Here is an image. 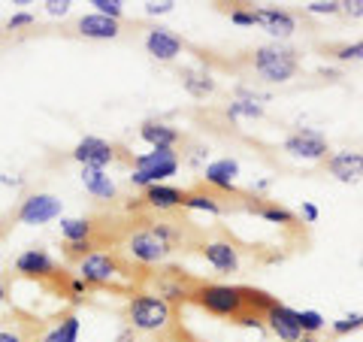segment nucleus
Instances as JSON below:
<instances>
[{
    "label": "nucleus",
    "mask_w": 363,
    "mask_h": 342,
    "mask_svg": "<svg viewBox=\"0 0 363 342\" xmlns=\"http://www.w3.org/2000/svg\"><path fill=\"white\" fill-rule=\"evenodd\" d=\"M297 321H300V327H303V336H318V333H321V330L327 327L324 315L315 312V309H297Z\"/></svg>",
    "instance_id": "28"
},
{
    "label": "nucleus",
    "mask_w": 363,
    "mask_h": 342,
    "mask_svg": "<svg viewBox=\"0 0 363 342\" xmlns=\"http://www.w3.org/2000/svg\"><path fill=\"white\" fill-rule=\"evenodd\" d=\"M58 215H61V200L58 197H52V194H30V197H25L18 203L16 221L37 227V224L55 221Z\"/></svg>",
    "instance_id": "10"
},
{
    "label": "nucleus",
    "mask_w": 363,
    "mask_h": 342,
    "mask_svg": "<svg viewBox=\"0 0 363 342\" xmlns=\"http://www.w3.org/2000/svg\"><path fill=\"white\" fill-rule=\"evenodd\" d=\"M70 158L76 164H82V170H106L116 161L133 164V158L124 155L121 145L106 143V140H100V136H82V140L76 143V149L70 152Z\"/></svg>",
    "instance_id": "8"
},
{
    "label": "nucleus",
    "mask_w": 363,
    "mask_h": 342,
    "mask_svg": "<svg viewBox=\"0 0 363 342\" xmlns=\"http://www.w3.org/2000/svg\"><path fill=\"white\" fill-rule=\"evenodd\" d=\"M76 336H79V318L67 315L61 324H55L49 333L43 336V342H76Z\"/></svg>",
    "instance_id": "27"
},
{
    "label": "nucleus",
    "mask_w": 363,
    "mask_h": 342,
    "mask_svg": "<svg viewBox=\"0 0 363 342\" xmlns=\"http://www.w3.org/2000/svg\"><path fill=\"white\" fill-rule=\"evenodd\" d=\"M121 31H124L121 21L106 18V16H100V13H91V16L76 18V25H73L76 37H85V40H116V37H121Z\"/></svg>",
    "instance_id": "16"
},
{
    "label": "nucleus",
    "mask_w": 363,
    "mask_h": 342,
    "mask_svg": "<svg viewBox=\"0 0 363 342\" xmlns=\"http://www.w3.org/2000/svg\"><path fill=\"white\" fill-rule=\"evenodd\" d=\"M61 236H64V243H88V239L100 243V224L94 219H64L61 221Z\"/></svg>",
    "instance_id": "23"
},
{
    "label": "nucleus",
    "mask_w": 363,
    "mask_h": 342,
    "mask_svg": "<svg viewBox=\"0 0 363 342\" xmlns=\"http://www.w3.org/2000/svg\"><path fill=\"white\" fill-rule=\"evenodd\" d=\"M200 255H203V260H206L212 270L224 272V276L240 272V267H242L240 248H236V243H230V239H203Z\"/></svg>",
    "instance_id": "11"
},
{
    "label": "nucleus",
    "mask_w": 363,
    "mask_h": 342,
    "mask_svg": "<svg viewBox=\"0 0 363 342\" xmlns=\"http://www.w3.org/2000/svg\"><path fill=\"white\" fill-rule=\"evenodd\" d=\"M124 324L136 333L145 336H164L169 333L179 321H176V306L173 300L161 297V294H149V291H136L133 297H128V306H124Z\"/></svg>",
    "instance_id": "4"
},
{
    "label": "nucleus",
    "mask_w": 363,
    "mask_h": 342,
    "mask_svg": "<svg viewBox=\"0 0 363 342\" xmlns=\"http://www.w3.org/2000/svg\"><path fill=\"white\" fill-rule=\"evenodd\" d=\"M227 194H218V191H212L206 185H200L194 191H188V197H185V209H200V212H212V215H224L227 209H236L230 206V203L224 200Z\"/></svg>",
    "instance_id": "22"
},
{
    "label": "nucleus",
    "mask_w": 363,
    "mask_h": 342,
    "mask_svg": "<svg viewBox=\"0 0 363 342\" xmlns=\"http://www.w3.org/2000/svg\"><path fill=\"white\" fill-rule=\"evenodd\" d=\"M6 300H9V288H6V282L0 279V306H4Z\"/></svg>",
    "instance_id": "40"
},
{
    "label": "nucleus",
    "mask_w": 363,
    "mask_h": 342,
    "mask_svg": "<svg viewBox=\"0 0 363 342\" xmlns=\"http://www.w3.org/2000/svg\"><path fill=\"white\" fill-rule=\"evenodd\" d=\"M267 330L272 336H276L279 342H297L300 336H303V327H300V321H297V309H291V306H285V303H279L276 300V306L267 312Z\"/></svg>",
    "instance_id": "13"
},
{
    "label": "nucleus",
    "mask_w": 363,
    "mask_h": 342,
    "mask_svg": "<svg viewBox=\"0 0 363 342\" xmlns=\"http://www.w3.org/2000/svg\"><path fill=\"white\" fill-rule=\"evenodd\" d=\"M236 176H240V164L233 158H221V161H212L203 170V185L218 191V194H233V197H242L236 191Z\"/></svg>",
    "instance_id": "14"
},
{
    "label": "nucleus",
    "mask_w": 363,
    "mask_h": 342,
    "mask_svg": "<svg viewBox=\"0 0 363 342\" xmlns=\"http://www.w3.org/2000/svg\"><path fill=\"white\" fill-rule=\"evenodd\" d=\"M82 182L88 194H94L100 200H112L116 197V182H112L104 170H82Z\"/></svg>",
    "instance_id": "25"
},
{
    "label": "nucleus",
    "mask_w": 363,
    "mask_h": 342,
    "mask_svg": "<svg viewBox=\"0 0 363 342\" xmlns=\"http://www.w3.org/2000/svg\"><path fill=\"white\" fill-rule=\"evenodd\" d=\"M91 6H97V13L106 16V18H116V21L124 18V4L121 0H91Z\"/></svg>",
    "instance_id": "32"
},
{
    "label": "nucleus",
    "mask_w": 363,
    "mask_h": 342,
    "mask_svg": "<svg viewBox=\"0 0 363 342\" xmlns=\"http://www.w3.org/2000/svg\"><path fill=\"white\" fill-rule=\"evenodd\" d=\"M303 9L312 16H336V13H342V4H339V0H312V4H306Z\"/></svg>",
    "instance_id": "31"
},
{
    "label": "nucleus",
    "mask_w": 363,
    "mask_h": 342,
    "mask_svg": "<svg viewBox=\"0 0 363 342\" xmlns=\"http://www.w3.org/2000/svg\"><path fill=\"white\" fill-rule=\"evenodd\" d=\"M330 58L336 61H363V40H354V43H342V45H330Z\"/></svg>",
    "instance_id": "29"
},
{
    "label": "nucleus",
    "mask_w": 363,
    "mask_h": 342,
    "mask_svg": "<svg viewBox=\"0 0 363 342\" xmlns=\"http://www.w3.org/2000/svg\"><path fill=\"white\" fill-rule=\"evenodd\" d=\"M197 243H200V231L191 219H136V221H128L121 252L133 264L155 267L179 252H188Z\"/></svg>",
    "instance_id": "1"
},
{
    "label": "nucleus",
    "mask_w": 363,
    "mask_h": 342,
    "mask_svg": "<svg viewBox=\"0 0 363 342\" xmlns=\"http://www.w3.org/2000/svg\"><path fill=\"white\" fill-rule=\"evenodd\" d=\"M303 219L309 224H315L318 221V206H312V203H303Z\"/></svg>",
    "instance_id": "39"
},
{
    "label": "nucleus",
    "mask_w": 363,
    "mask_h": 342,
    "mask_svg": "<svg viewBox=\"0 0 363 342\" xmlns=\"http://www.w3.org/2000/svg\"><path fill=\"white\" fill-rule=\"evenodd\" d=\"M28 25H33V16L30 13H18V16H13L6 21V28L9 31H16V28H28Z\"/></svg>",
    "instance_id": "36"
},
{
    "label": "nucleus",
    "mask_w": 363,
    "mask_h": 342,
    "mask_svg": "<svg viewBox=\"0 0 363 342\" xmlns=\"http://www.w3.org/2000/svg\"><path fill=\"white\" fill-rule=\"evenodd\" d=\"M227 118H264V106L257 104V100H245V97H236L227 104Z\"/></svg>",
    "instance_id": "26"
},
{
    "label": "nucleus",
    "mask_w": 363,
    "mask_h": 342,
    "mask_svg": "<svg viewBox=\"0 0 363 342\" xmlns=\"http://www.w3.org/2000/svg\"><path fill=\"white\" fill-rule=\"evenodd\" d=\"M257 25L264 28L269 37L288 40L291 33L297 31V16L288 13V9H279V6H264V9H257Z\"/></svg>",
    "instance_id": "19"
},
{
    "label": "nucleus",
    "mask_w": 363,
    "mask_h": 342,
    "mask_svg": "<svg viewBox=\"0 0 363 342\" xmlns=\"http://www.w3.org/2000/svg\"><path fill=\"white\" fill-rule=\"evenodd\" d=\"M16 276L21 279H30V282H37L40 288H45L49 294H55V297H73V282L76 276H70L58 260H55L45 248L40 246H30L25 248L18 258H16Z\"/></svg>",
    "instance_id": "5"
},
{
    "label": "nucleus",
    "mask_w": 363,
    "mask_h": 342,
    "mask_svg": "<svg viewBox=\"0 0 363 342\" xmlns=\"http://www.w3.org/2000/svg\"><path fill=\"white\" fill-rule=\"evenodd\" d=\"M179 164H182V158L173 149H152L149 155H133L130 185H136V188L164 185V179L176 176Z\"/></svg>",
    "instance_id": "7"
},
{
    "label": "nucleus",
    "mask_w": 363,
    "mask_h": 342,
    "mask_svg": "<svg viewBox=\"0 0 363 342\" xmlns=\"http://www.w3.org/2000/svg\"><path fill=\"white\" fill-rule=\"evenodd\" d=\"M173 6H176L173 0H167V4H145V13H149V16H164V13H169Z\"/></svg>",
    "instance_id": "37"
},
{
    "label": "nucleus",
    "mask_w": 363,
    "mask_h": 342,
    "mask_svg": "<svg viewBox=\"0 0 363 342\" xmlns=\"http://www.w3.org/2000/svg\"><path fill=\"white\" fill-rule=\"evenodd\" d=\"M324 170H327V173H330L336 182H345V185H357V182H363V152H354V149L333 152V155L324 161Z\"/></svg>",
    "instance_id": "12"
},
{
    "label": "nucleus",
    "mask_w": 363,
    "mask_h": 342,
    "mask_svg": "<svg viewBox=\"0 0 363 342\" xmlns=\"http://www.w3.org/2000/svg\"><path fill=\"white\" fill-rule=\"evenodd\" d=\"M140 272H149V270L133 264V260L124 252H118V248H100V252L88 255L82 264H76V276L82 279L88 288L128 294V297L136 294V285L149 279V276H140Z\"/></svg>",
    "instance_id": "3"
},
{
    "label": "nucleus",
    "mask_w": 363,
    "mask_h": 342,
    "mask_svg": "<svg viewBox=\"0 0 363 342\" xmlns=\"http://www.w3.org/2000/svg\"><path fill=\"white\" fill-rule=\"evenodd\" d=\"M155 342H200V339H197V336H191V333H188V330L182 327V324H176L173 330H169V333L157 336Z\"/></svg>",
    "instance_id": "34"
},
{
    "label": "nucleus",
    "mask_w": 363,
    "mask_h": 342,
    "mask_svg": "<svg viewBox=\"0 0 363 342\" xmlns=\"http://www.w3.org/2000/svg\"><path fill=\"white\" fill-rule=\"evenodd\" d=\"M185 197H188V191H182V188L149 185L140 194V206L152 209V212H176V209H185Z\"/></svg>",
    "instance_id": "15"
},
{
    "label": "nucleus",
    "mask_w": 363,
    "mask_h": 342,
    "mask_svg": "<svg viewBox=\"0 0 363 342\" xmlns=\"http://www.w3.org/2000/svg\"><path fill=\"white\" fill-rule=\"evenodd\" d=\"M230 21L240 28H255L257 25V9H242V6H233L230 9Z\"/></svg>",
    "instance_id": "33"
},
{
    "label": "nucleus",
    "mask_w": 363,
    "mask_h": 342,
    "mask_svg": "<svg viewBox=\"0 0 363 342\" xmlns=\"http://www.w3.org/2000/svg\"><path fill=\"white\" fill-rule=\"evenodd\" d=\"M182 49H185V40L176 37V33L167 28H152L149 37H145V52H149L155 61H176Z\"/></svg>",
    "instance_id": "18"
},
{
    "label": "nucleus",
    "mask_w": 363,
    "mask_h": 342,
    "mask_svg": "<svg viewBox=\"0 0 363 342\" xmlns=\"http://www.w3.org/2000/svg\"><path fill=\"white\" fill-rule=\"evenodd\" d=\"M248 67H252V73L260 79V82L285 85L300 73L303 58L294 45L269 43V45H257V49L248 52Z\"/></svg>",
    "instance_id": "6"
},
{
    "label": "nucleus",
    "mask_w": 363,
    "mask_h": 342,
    "mask_svg": "<svg viewBox=\"0 0 363 342\" xmlns=\"http://www.w3.org/2000/svg\"><path fill=\"white\" fill-rule=\"evenodd\" d=\"M360 327H363V315H360V312H351V315L339 318V321H333V324H330L333 336H345V333H354V330H360Z\"/></svg>",
    "instance_id": "30"
},
{
    "label": "nucleus",
    "mask_w": 363,
    "mask_h": 342,
    "mask_svg": "<svg viewBox=\"0 0 363 342\" xmlns=\"http://www.w3.org/2000/svg\"><path fill=\"white\" fill-rule=\"evenodd\" d=\"M45 9H49L52 16H64L67 9H70V4H67V0H61V4H58V0H49V4H45Z\"/></svg>",
    "instance_id": "38"
},
{
    "label": "nucleus",
    "mask_w": 363,
    "mask_h": 342,
    "mask_svg": "<svg viewBox=\"0 0 363 342\" xmlns=\"http://www.w3.org/2000/svg\"><path fill=\"white\" fill-rule=\"evenodd\" d=\"M342 13L351 18H363V0H345L342 4Z\"/></svg>",
    "instance_id": "35"
},
{
    "label": "nucleus",
    "mask_w": 363,
    "mask_h": 342,
    "mask_svg": "<svg viewBox=\"0 0 363 342\" xmlns=\"http://www.w3.org/2000/svg\"><path fill=\"white\" fill-rule=\"evenodd\" d=\"M297 342H324V339L321 336H300Z\"/></svg>",
    "instance_id": "41"
},
{
    "label": "nucleus",
    "mask_w": 363,
    "mask_h": 342,
    "mask_svg": "<svg viewBox=\"0 0 363 342\" xmlns=\"http://www.w3.org/2000/svg\"><path fill=\"white\" fill-rule=\"evenodd\" d=\"M245 209L248 212H257L264 221L279 224V227H294V224H297V215H294L291 209H285V206H279V203H272V200L255 197V203H245Z\"/></svg>",
    "instance_id": "24"
},
{
    "label": "nucleus",
    "mask_w": 363,
    "mask_h": 342,
    "mask_svg": "<svg viewBox=\"0 0 363 342\" xmlns=\"http://www.w3.org/2000/svg\"><path fill=\"white\" fill-rule=\"evenodd\" d=\"M188 303L200 306L203 312H209L215 318H227V321L242 324V318L260 315L267 318V312L276 306V297L245 288V285H221V282H188Z\"/></svg>",
    "instance_id": "2"
},
{
    "label": "nucleus",
    "mask_w": 363,
    "mask_h": 342,
    "mask_svg": "<svg viewBox=\"0 0 363 342\" xmlns=\"http://www.w3.org/2000/svg\"><path fill=\"white\" fill-rule=\"evenodd\" d=\"M285 152L291 158H300V161H327L330 158V143H327L321 131L300 128L285 136Z\"/></svg>",
    "instance_id": "9"
},
{
    "label": "nucleus",
    "mask_w": 363,
    "mask_h": 342,
    "mask_svg": "<svg viewBox=\"0 0 363 342\" xmlns=\"http://www.w3.org/2000/svg\"><path fill=\"white\" fill-rule=\"evenodd\" d=\"M140 136L152 145V149H173L176 152V145L185 143V136H182L179 128H173V124H167V121H157V118L143 121L140 124Z\"/></svg>",
    "instance_id": "20"
},
{
    "label": "nucleus",
    "mask_w": 363,
    "mask_h": 342,
    "mask_svg": "<svg viewBox=\"0 0 363 342\" xmlns=\"http://www.w3.org/2000/svg\"><path fill=\"white\" fill-rule=\"evenodd\" d=\"M49 333L40 318H0V342H43V336Z\"/></svg>",
    "instance_id": "17"
},
{
    "label": "nucleus",
    "mask_w": 363,
    "mask_h": 342,
    "mask_svg": "<svg viewBox=\"0 0 363 342\" xmlns=\"http://www.w3.org/2000/svg\"><path fill=\"white\" fill-rule=\"evenodd\" d=\"M179 79H182V88H185L194 100H206L209 94H215V88H218L212 73L203 70V67H182Z\"/></svg>",
    "instance_id": "21"
}]
</instances>
